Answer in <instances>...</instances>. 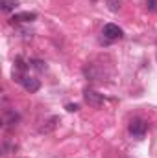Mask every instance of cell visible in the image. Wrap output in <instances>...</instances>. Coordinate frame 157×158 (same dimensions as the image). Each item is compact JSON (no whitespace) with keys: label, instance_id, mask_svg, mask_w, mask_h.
<instances>
[{"label":"cell","instance_id":"cell-1","mask_svg":"<svg viewBox=\"0 0 157 158\" xmlns=\"http://www.w3.org/2000/svg\"><path fill=\"white\" fill-rule=\"evenodd\" d=\"M146 131H148V123H146L144 119H141V118L131 119V123H129V134H131L133 138L142 140L144 134H146Z\"/></svg>","mask_w":157,"mask_h":158},{"label":"cell","instance_id":"cell-2","mask_svg":"<svg viewBox=\"0 0 157 158\" xmlns=\"http://www.w3.org/2000/svg\"><path fill=\"white\" fill-rule=\"evenodd\" d=\"M83 98H85V101L91 105V107H102L104 105V96L102 94H98L96 90H92V88H85L83 90Z\"/></svg>","mask_w":157,"mask_h":158},{"label":"cell","instance_id":"cell-3","mask_svg":"<svg viewBox=\"0 0 157 158\" xmlns=\"http://www.w3.org/2000/svg\"><path fill=\"white\" fill-rule=\"evenodd\" d=\"M102 33H104V37H105V39H111V40L122 39V37H124V31L118 28L117 24H105Z\"/></svg>","mask_w":157,"mask_h":158},{"label":"cell","instance_id":"cell-4","mask_svg":"<svg viewBox=\"0 0 157 158\" xmlns=\"http://www.w3.org/2000/svg\"><path fill=\"white\" fill-rule=\"evenodd\" d=\"M22 86H24V90L26 92H30V94H34V92H37L41 88V81L39 79H35V77H30V76H24L22 77Z\"/></svg>","mask_w":157,"mask_h":158},{"label":"cell","instance_id":"cell-5","mask_svg":"<svg viewBox=\"0 0 157 158\" xmlns=\"http://www.w3.org/2000/svg\"><path fill=\"white\" fill-rule=\"evenodd\" d=\"M19 121H20V116H19L15 110H6V114H4V127H6V129L17 127Z\"/></svg>","mask_w":157,"mask_h":158},{"label":"cell","instance_id":"cell-6","mask_svg":"<svg viewBox=\"0 0 157 158\" xmlns=\"http://www.w3.org/2000/svg\"><path fill=\"white\" fill-rule=\"evenodd\" d=\"M35 19H37V15H35V13L24 11V13H17V15H13L9 20L15 24V22H32V20H35Z\"/></svg>","mask_w":157,"mask_h":158},{"label":"cell","instance_id":"cell-7","mask_svg":"<svg viewBox=\"0 0 157 158\" xmlns=\"http://www.w3.org/2000/svg\"><path fill=\"white\" fill-rule=\"evenodd\" d=\"M57 121H59V118H57V116H52L48 121H44L46 125H43L39 131H41V132H52V131L56 129V123H57Z\"/></svg>","mask_w":157,"mask_h":158},{"label":"cell","instance_id":"cell-8","mask_svg":"<svg viewBox=\"0 0 157 158\" xmlns=\"http://www.w3.org/2000/svg\"><path fill=\"white\" fill-rule=\"evenodd\" d=\"M19 6V0H0V9L2 11H11Z\"/></svg>","mask_w":157,"mask_h":158},{"label":"cell","instance_id":"cell-9","mask_svg":"<svg viewBox=\"0 0 157 158\" xmlns=\"http://www.w3.org/2000/svg\"><path fill=\"white\" fill-rule=\"evenodd\" d=\"M120 4H122L120 0H107V7H109L113 13H117L118 9H120Z\"/></svg>","mask_w":157,"mask_h":158},{"label":"cell","instance_id":"cell-10","mask_svg":"<svg viewBox=\"0 0 157 158\" xmlns=\"http://www.w3.org/2000/svg\"><path fill=\"white\" fill-rule=\"evenodd\" d=\"M32 64H34V68H37L39 72H44V70H46V63H44V61L34 59V61H32Z\"/></svg>","mask_w":157,"mask_h":158},{"label":"cell","instance_id":"cell-11","mask_svg":"<svg viewBox=\"0 0 157 158\" xmlns=\"http://www.w3.org/2000/svg\"><path fill=\"white\" fill-rule=\"evenodd\" d=\"M146 7H148V11H157V0H146Z\"/></svg>","mask_w":157,"mask_h":158},{"label":"cell","instance_id":"cell-12","mask_svg":"<svg viewBox=\"0 0 157 158\" xmlns=\"http://www.w3.org/2000/svg\"><path fill=\"white\" fill-rule=\"evenodd\" d=\"M65 109H67L69 112H76V110H79V107L76 105V103H69V105H67Z\"/></svg>","mask_w":157,"mask_h":158}]
</instances>
